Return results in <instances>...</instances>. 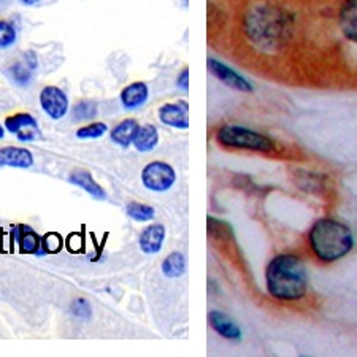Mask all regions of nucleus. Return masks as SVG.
<instances>
[{
	"instance_id": "nucleus-9",
	"label": "nucleus",
	"mask_w": 357,
	"mask_h": 357,
	"mask_svg": "<svg viewBox=\"0 0 357 357\" xmlns=\"http://www.w3.org/2000/svg\"><path fill=\"white\" fill-rule=\"evenodd\" d=\"M189 107L186 102H178V103H164L159 108V119L164 126L174 129L186 130L189 128Z\"/></svg>"
},
{
	"instance_id": "nucleus-7",
	"label": "nucleus",
	"mask_w": 357,
	"mask_h": 357,
	"mask_svg": "<svg viewBox=\"0 0 357 357\" xmlns=\"http://www.w3.org/2000/svg\"><path fill=\"white\" fill-rule=\"evenodd\" d=\"M206 66H208V70H210L213 77H215L216 79H220V82L222 84H226L227 88L240 91V92H252V91H255L252 84L248 82L245 77H241L238 72H235L234 68H230L229 66L224 64V62L210 57V59L206 61Z\"/></svg>"
},
{
	"instance_id": "nucleus-18",
	"label": "nucleus",
	"mask_w": 357,
	"mask_h": 357,
	"mask_svg": "<svg viewBox=\"0 0 357 357\" xmlns=\"http://www.w3.org/2000/svg\"><path fill=\"white\" fill-rule=\"evenodd\" d=\"M184 272H186V257L183 256V252H170L162 261V273L167 278H180Z\"/></svg>"
},
{
	"instance_id": "nucleus-30",
	"label": "nucleus",
	"mask_w": 357,
	"mask_h": 357,
	"mask_svg": "<svg viewBox=\"0 0 357 357\" xmlns=\"http://www.w3.org/2000/svg\"><path fill=\"white\" fill-rule=\"evenodd\" d=\"M42 0H20V3L24 5V7H36Z\"/></svg>"
},
{
	"instance_id": "nucleus-27",
	"label": "nucleus",
	"mask_w": 357,
	"mask_h": 357,
	"mask_svg": "<svg viewBox=\"0 0 357 357\" xmlns=\"http://www.w3.org/2000/svg\"><path fill=\"white\" fill-rule=\"evenodd\" d=\"M37 135H40V130L33 129V128L22 129V130L18 132V134H16V137H18L20 142H33L37 138Z\"/></svg>"
},
{
	"instance_id": "nucleus-3",
	"label": "nucleus",
	"mask_w": 357,
	"mask_h": 357,
	"mask_svg": "<svg viewBox=\"0 0 357 357\" xmlns=\"http://www.w3.org/2000/svg\"><path fill=\"white\" fill-rule=\"evenodd\" d=\"M216 140L221 146L227 149H241V151L252 153H273L275 143L272 138L243 128L237 124H226L216 132Z\"/></svg>"
},
{
	"instance_id": "nucleus-8",
	"label": "nucleus",
	"mask_w": 357,
	"mask_h": 357,
	"mask_svg": "<svg viewBox=\"0 0 357 357\" xmlns=\"http://www.w3.org/2000/svg\"><path fill=\"white\" fill-rule=\"evenodd\" d=\"M10 237L13 243L18 245L21 255H36L38 256L40 248H42V237L26 224H18L10 230Z\"/></svg>"
},
{
	"instance_id": "nucleus-6",
	"label": "nucleus",
	"mask_w": 357,
	"mask_h": 357,
	"mask_svg": "<svg viewBox=\"0 0 357 357\" xmlns=\"http://www.w3.org/2000/svg\"><path fill=\"white\" fill-rule=\"evenodd\" d=\"M40 107L43 108V112L48 114L51 119L59 121L68 113V97L64 91L57 86H45L40 92Z\"/></svg>"
},
{
	"instance_id": "nucleus-11",
	"label": "nucleus",
	"mask_w": 357,
	"mask_h": 357,
	"mask_svg": "<svg viewBox=\"0 0 357 357\" xmlns=\"http://www.w3.org/2000/svg\"><path fill=\"white\" fill-rule=\"evenodd\" d=\"M208 322H210L211 329L215 331L218 335H221L222 338L229 340V342H240L241 340L240 327L235 324V322L230 319L226 313L218 312V310H215V312H210Z\"/></svg>"
},
{
	"instance_id": "nucleus-26",
	"label": "nucleus",
	"mask_w": 357,
	"mask_h": 357,
	"mask_svg": "<svg viewBox=\"0 0 357 357\" xmlns=\"http://www.w3.org/2000/svg\"><path fill=\"white\" fill-rule=\"evenodd\" d=\"M70 310H72V314L75 316V318H79L83 321L91 319V316H92L91 303L83 297H79V298H77V301H73Z\"/></svg>"
},
{
	"instance_id": "nucleus-23",
	"label": "nucleus",
	"mask_w": 357,
	"mask_h": 357,
	"mask_svg": "<svg viewBox=\"0 0 357 357\" xmlns=\"http://www.w3.org/2000/svg\"><path fill=\"white\" fill-rule=\"evenodd\" d=\"M108 132V126L105 123H91L77 130V137L79 140H94L100 138Z\"/></svg>"
},
{
	"instance_id": "nucleus-14",
	"label": "nucleus",
	"mask_w": 357,
	"mask_h": 357,
	"mask_svg": "<svg viewBox=\"0 0 357 357\" xmlns=\"http://www.w3.org/2000/svg\"><path fill=\"white\" fill-rule=\"evenodd\" d=\"M165 240V227L162 224H151L146 229H143L140 234V248L145 255H158L162 250Z\"/></svg>"
},
{
	"instance_id": "nucleus-15",
	"label": "nucleus",
	"mask_w": 357,
	"mask_h": 357,
	"mask_svg": "<svg viewBox=\"0 0 357 357\" xmlns=\"http://www.w3.org/2000/svg\"><path fill=\"white\" fill-rule=\"evenodd\" d=\"M68 181L75 186H78L79 189H83L84 192H88L91 197H94L96 200H105L107 199V192L105 189H103L99 183L94 180V176H92L89 172L86 170H75L68 176Z\"/></svg>"
},
{
	"instance_id": "nucleus-20",
	"label": "nucleus",
	"mask_w": 357,
	"mask_h": 357,
	"mask_svg": "<svg viewBox=\"0 0 357 357\" xmlns=\"http://www.w3.org/2000/svg\"><path fill=\"white\" fill-rule=\"evenodd\" d=\"M126 213H128L130 220L137 222H148L154 220V215H156V211H154L151 205L140 204V202H130L128 208H126Z\"/></svg>"
},
{
	"instance_id": "nucleus-28",
	"label": "nucleus",
	"mask_w": 357,
	"mask_h": 357,
	"mask_svg": "<svg viewBox=\"0 0 357 357\" xmlns=\"http://www.w3.org/2000/svg\"><path fill=\"white\" fill-rule=\"evenodd\" d=\"M176 86H178V88H180L181 91H184V92L189 91V68H188V67H184L183 70L180 72V75H178Z\"/></svg>"
},
{
	"instance_id": "nucleus-21",
	"label": "nucleus",
	"mask_w": 357,
	"mask_h": 357,
	"mask_svg": "<svg viewBox=\"0 0 357 357\" xmlns=\"http://www.w3.org/2000/svg\"><path fill=\"white\" fill-rule=\"evenodd\" d=\"M32 68L29 67L26 62H15L13 66H10L8 73L13 82L18 86H27L32 82Z\"/></svg>"
},
{
	"instance_id": "nucleus-31",
	"label": "nucleus",
	"mask_w": 357,
	"mask_h": 357,
	"mask_svg": "<svg viewBox=\"0 0 357 357\" xmlns=\"http://www.w3.org/2000/svg\"><path fill=\"white\" fill-rule=\"evenodd\" d=\"M5 137V126L2 128V124H0V140Z\"/></svg>"
},
{
	"instance_id": "nucleus-13",
	"label": "nucleus",
	"mask_w": 357,
	"mask_h": 357,
	"mask_svg": "<svg viewBox=\"0 0 357 357\" xmlns=\"http://www.w3.org/2000/svg\"><path fill=\"white\" fill-rule=\"evenodd\" d=\"M149 97V88L146 83L143 82H135L126 86V88L121 91V103L126 110H137L145 105Z\"/></svg>"
},
{
	"instance_id": "nucleus-29",
	"label": "nucleus",
	"mask_w": 357,
	"mask_h": 357,
	"mask_svg": "<svg viewBox=\"0 0 357 357\" xmlns=\"http://www.w3.org/2000/svg\"><path fill=\"white\" fill-rule=\"evenodd\" d=\"M24 57H26V64L31 67L32 70H36L37 66H38V59H37L36 53H33V51H27V53L24 54Z\"/></svg>"
},
{
	"instance_id": "nucleus-17",
	"label": "nucleus",
	"mask_w": 357,
	"mask_h": 357,
	"mask_svg": "<svg viewBox=\"0 0 357 357\" xmlns=\"http://www.w3.org/2000/svg\"><path fill=\"white\" fill-rule=\"evenodd\" d=\"M158 143H159V132L156 126L143 124L138 128L132 145H134V148L138 153H149L158 146Z\"/></svg>"
},
{
	"instance_id": "nucleus-16",
	"label": "nucleus",
	"mask_w": 357,
	"mask_h": 357,
	"mask_svg": "<svg viewBox=\"0 0 357 357\" xmlns=\"http://www.w3.org/2000/svg\"><path fill=\"white\" fill-rule=\"evenodd\" d=\"M140 124L135 119H124L119 124L114 126L110 132V138L113 143H116L121 148H129L137 135V130Z\"/></svg>"
},
{
	"instance_id": "nucleus-4",
	"label": "nucleus",
	"mask_w": 357,
	"mask_h": 357,
	"mask_svg": "<svg viewBox=\"0 0 357 357\" xmlns=\"http://www.w3.org/2000/svg\"><path fill=\"white\" fill-rule=\"evenodd\" d=\"M286 26V18L278 11L264 8L251 15L250 31L259 43H272L276 36H280V33L283 36Z\"/></svg>"
},
{
	"instance_id": "nucleus-5",
	"label": "nucleus",
	"mask_w": 357,
	"mask_h": 357,
	"mask_svg": "<svg viewBox=\"0 0 357 357\" xmlns=\"http://www.w3.org/2000/svg\"><path fill=\"white\" fill-rule=\"evenodd\" d=\"M176 181L174 167L162 160H153L142 170V183L148 191L167 192Z\"/></svg>"
},
{
	"instance_id": "nucleus-25",
	"label": "nucleus",
	"mask_w": 357,
	"mask_h": 357,
	"mask_svg": "<svg viewBox=\"0 0 357 357\" xmlns=\"http://www.w3.org/2000/svg\"><path fill=\"white\" fill-rule=\"evenodd\" d=\"M62 237L57 234H46L42 237V248H40L38 256H46L51 252H57L62 250Z\"/></svg>"
},
{
	"instance_id": "nucleus-1",
	"label": "nucleus",
	"mask_w": 357,
	"mask_h": 357,
	"mask_svg": "<svg viewBox=\"0 0 357 357\" xmlns=\"http://www.w3.org/2000/svg\"><path fill=\"white\" fill-rule=\"evenodd\" d=\"M266 287L280 302L302 301L308 291V272L302 259L292 252L275 256L267 264Z\"/></svg>"
},
{
	"instance_id": "nucleus-2",
	"label": "nucleus",
	"mask_w": 357,
	"mask_h": 357,
	"mask_svg": "<svg viewBox=\"0 0 357 357\" xmlns=\"http://www.w3.org/2000/svg\"><path fill=\"white\" fill-rule=\"evenodd\" d=\"M308 243L319 262L333 264L353 251L354 235L347 224L332 218H321L310 229Z\"/></svg>"
},
{
	"instance_id": "nucleus-24",
	"label": "nucleus",
	"mask_w": 357,
	"mask_h": 357,
	"mask_svg": "<svg viewBox=\"0 0 357 357\" xmlns=\"http://www.w3.org/2000/svg\"><path fill=\"white\" fill-rule=\"evenodd\" d=\"M18 32L11 22L0 20V48H10L16 43Z\"/></svg>"
},
{
	"instance_id": "nucleus-19",
	"label": "nucleus",
	"mask_w": 357,
	"mask_h": 357,
	"mask_svg": "<svg viewBox=\"0 0 357 357\" xmlns=\"http://www.w3.org/2000/svg\"><path fill=\"white\" fill-rule=\"evenodd\" d=\"M5 129H7L10 134H18L20 130L22 129H29V128H33V129H38V123L37 119L32 116V114L29 113H16V114H11L7 119H5ZM40 130V129H38Z\"/></svg>"
},
{
	"instance_id": "nucleus-12",
	"label": "nucleus",
	"mask_w": 357,
	"mask_h": 357,
	"mask_svg": "<svg viewBox=\"0 0 357 357\" xmlns=\"http://www.w3.org/2000/svg\"><path fill=\"white\" fill-rule=\"evenodd\" d=\"M33 156L27 148L5 146L0 148V167H13V169H31Z\"/></svg>"
},
{
	"instance_id": "nucleus-22",
	"label": "nucleus",
	"mask_w": 357,
	"mask_h": 357,
	"mask_svg": "<svg viewBox=\"0 0 357 357\" xmlns=\"http://www.w3.org/2000/svg\"><path fill=\"white\" fill-rule=\"evenodd\" d=\"M97 116V103L91 100H79L72 108L73 121H88Z\"/></svg>"
},
{
	"instance_id": "nucleus-10",
	"label": "nucleus",
	"mask_w": 357,
	"mask_h": 357,
	"mask_svg": "<svg viewBox=\"0 0 357 357\" xmlns=\"http://www.w3.org/2000/svg\"><path fill=\"white\" fill-rule=\"evenodd\" d=\"M338 26L343 37L357 45V0H343L338 11Z\"/></svg>"
}]
</instances>
